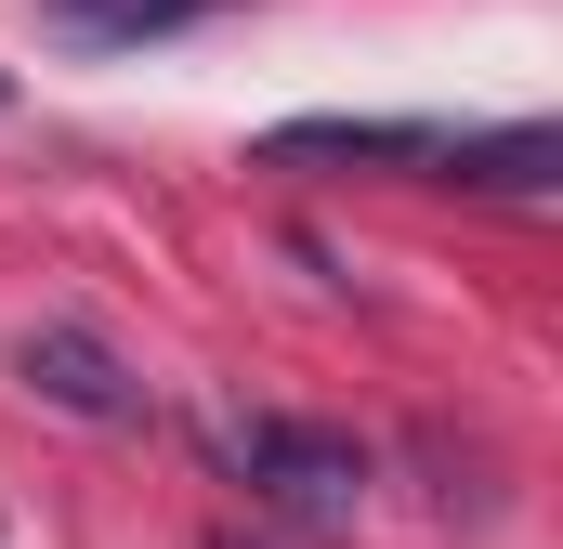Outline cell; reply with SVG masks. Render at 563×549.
Here are the masks:
<instances>
[{
	"label": "cell",
	"instance_id": "4",
	"mask_svg": "<svg viewBox=\"0 0 563 549\" xmlns=\"http://www.w3.org/2000/svg\"><path fill=\"white\" fill-rule=\"evenodd\" d=\"M210 0H53L66 40H157V26H197Z\"/></svg>",
	"mask_w": 563,
	"mask_h": 549
},
{
	"label": "cell",
	"instance_id": "5",
	"mask_svg": "<svg viewBox=\"0 0 563 549\" xmlns=\"http://www.w3.org/2000/svg\"><path fill=\"white\" fill-rule=\"evenodd\" d=\"M210 549H236V537H210Z\"/></svg>",
	"mask_w": 563,
	"mask_h": 549
},
{
	"label": "cell",
	"instance_id": "6",
	"mask_svg": "<svg viewBox=\"0 0 563 549\" xmlns=\"http://www.w3.org/2000/svg\"><path fill=\"white\" fill-rule=\"evenodd\" d=\"M0 105H13V92H0Z\"/></svg>",
	"mask_w": 563,
	"mask_h": 549
},
{
	"label": "cell",
	"instance_id": "2",
	"mask_svg": "<svg viewBox=\"0 0 563 549\" xmlns=\"http://www.w3.org/2000/svg\"><path fill=\"white\" fill-rule=\"evenodd\" d=\"M13 380L40 393V406H66V418H92V432H144L157 418V393H144V367L92 327V314H40L26 340H13Z\"/></svg>",
	"mask_w": 563,
	"mask_h": 549
},
{
	"label": "cell",
	"instance_id": "3",
	"mask_svg": "<svg viewBox=\"0 0 563 549\" xmlns=\"http://www.w3.org/2000/svg\"><path fill=\"white\" fill-rule=\"evenodd\" d=\"M551 132H445V183H498V197H538L551 183Z\"/></svg>",
	"mask_w": 563,
	"mask_h": 549
},
{
	"label": "cell",
	"instance_id": "1",
	"mask_svg": "<svg viewBox=\"0 0 563 549\" xmlns=\"http://www.w3.org/2000/svg\"><path fill=\"white\" fill-rule=\"evenodd\" d=\"M210 445H223V471L250 484V511H288V524H354V511H367V445L328 432V418L250 406V418H223Z\"/></svg>",
	"mask_w": 563,
	"mask_h": 549
}]
</instances>
